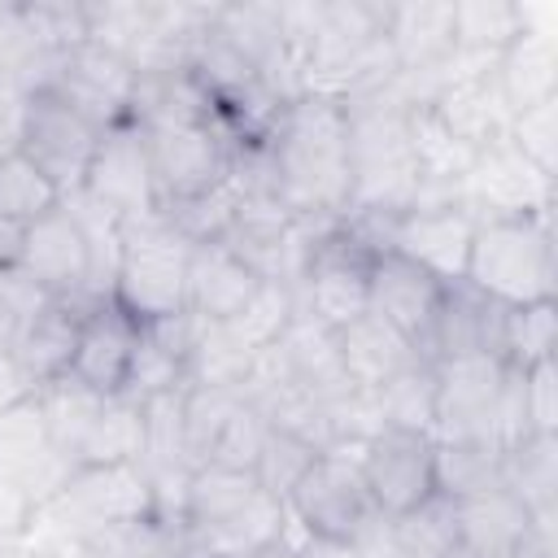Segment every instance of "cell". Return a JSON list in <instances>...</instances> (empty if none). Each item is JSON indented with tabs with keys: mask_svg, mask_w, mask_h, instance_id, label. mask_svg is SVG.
<instances>
[{
	"mask_svg": "<svg viewBox=\"0 0 558 558\" xmlns=\"http://www.w3.org/2000/svg\"><path fill=\"white\" fill-rule=\"evenodd\" d=\"M135 83H140V74H135V65L126 57H118V52L83 39L78 48H70L57 61V74H52V83L44 92L61 96L92 126L109 131V126H118V122L131 118V109H135Z\"/></svg>",
	"mask_w": 558,
	"mask_h": 558,
	"instance_id": "5bb4252c",
	"label": "cell"
},
{
	"mask_svg": "<svg viewBox=\"0 0 558 558\" xmlns=\"http://www.w3.org/2000/svg\"><path fill=\"white\" fill-rule=\"evenodd\" d=\"M70 471L74 466L57 453L35 392L0 414V480L17 484L35 506H44Z\"/></svg>",
	"mask_w": 558,
	"mask_h": 558,
	"instance_id": "ffe728a7",
	"label": "cell"
},
{
	"mask_svg": "<svg viewBox=\"0 0 558 558\" xmlns=\"http://www.w3.org/2000/svg\"><path fill=\"white\" fill-rule=\"evenodd\" d=\"M244 558H292V541H288V532H283L279 541L257 545V549H253V554H244Z\"/></svg>",
	"mask_w": 558,
	"mask_h": 558,
	"instance_id": "816d5d0a",
	"label": "cell"
},
{
	"mask_svg": "<svg viewBox=\"0 0 558 558\" xmlns=\"http://www.w3.org/2000/svg\"><path fill=\"white\" fill-rule=\"evenodd\" d=\"M157 514L153 506V480L140 462H113V466H74L61 488L39 506L35 514V541L39 545H74L96 532L140 523Z\"/></svg>",
	"mask_w": 558,
	"mask_h": 558,
	"instance_id": "277c9868",
	"label": "cell"
},
{
	"mask_svg": "<svg viewBox=\"0 0 558 558\" xmlns=\"http://www.w3.org/2000/svg\"><path fill=\"white\" fill-rule=\"evenodd\" d=\"M296 314H301L296 292H292L288 283H279V279H262L257 292L244 301V310H240L235 318H227V327H231L248 349L266 353V349L292 327Z\"/></svg>",
	"mask_w": 558,
	"mask_h": 558,
	"instance_id": "f35d334b",
	"label": "cell"
},
{
	"mask_svg": "<svg viewBox=\"0 0 558 558\" xmlns=\"http://www.w3.org/2000/svg\"><path fill=\"white\" fill-rule=\"evenodd\" d=\"M501 488L527 514H558V436L527 432L501 449Z\"/></svg>",
	"mask_w": 558,
	"mask_h": 558,
	"instance_id": "f546056e",
	"label": "cell"
},
{
	"mask_svg": "<svg viewBox=\"0 0 558 558\" xmlns=\"http://www.w3.org/2000/svg\"><path fill=\"white\" fill-rule=\"evenodd\" d=\"M78 192L122 222H144V218L161 214V196H157L153 161H148V140H144V126L135 118L100 131V144L92 153V166H87Z\"/></svg>",
	"mask_w": 558,
	"mask_h": 558,
	"instance_id": "8fae6325",
	"label": "cell"
},
{
	"mask_svg": "<svg viewBox=\"0 0 558 558\" xmlns=\"http://www.w3.org/2000/svg\"><path fill=\"white\" fill-rule=\"evenodd\" d=\"M493 83L510 118L558 100V35L545 26H523V35H514L493 61Z\"/></svg>",
	"mask_w": 558,
	"mask_h": 558,
	"instance_id": "cb8c5ba5",
	"label": "cell"
},
{
	"mask_svg": "<svg viewBox=\"0 0 558 558\" xmlns=\"http://www.w3.org/2000/svg\"><path fill=\"white\" fill-rule=\"evenodd\" d=\"M462 201L475 218H541L554 214V179L519 157L510 140H497L475 153L462 179Z\"/></svg>",
	"mask_w": 558,
	"mask_h": 558,
	"instance_id": "9a60e30c",
	"label": "cell"
},
{
	"mask_svg": "<svg viewBox=\"0 0 558 558\" xmlns=\"http://www.w3.org/2000/svg\"><path fill=\"white\" fill-rule=\"evenodd\" d=\"M48 292H39L22 270H9L0 275V357L13 353V340L22 331V318L44 301Z\"/></svg>",
	"mask_w": 558,
	"mask_h": 558,
	"instance_id": "f6af8a7d",
	"label": "cell"
},
{
	"mask_svg": "<svg viewBox=\"0 0 558 558\" xmlns=\"http://www.w3.org/2000/svg\"><path fill=\"white\" fill-rule=\"evenodd\" d=\"M161 218L187 240V244H214V240H227L231 231V218H235V187L231 179L205 196H192V201H174L161 209Z\"/></svg>",
	"mask_w": 558,
	"mask_h": 558,
	"instance_id": "60d3db41",
	"label": "cell"
},
{
	"mask_svg": "<svg viewBox=\"0 0 558 558\" xmlns=\"http://www.w3.org/2000/svg\"><path fill=\"white\" fill-rule=\"evenodd\" d=\"M70 558H192L179 523L148 514L140 523H122L70 545Z\"/></svg>",
	"mask_w": 558,
	"mask_h": 558,
	"instance_id": "836d02e7",
	"label": "cell"
},
{
	"mask_svg": "<svg viewBox=\"0 0 558 558\" xmlns=\"http://www.w3.org/2000/svg\"><path fill=\"white\" fill-rule=\"evenodd\" d=\"M183 536L192 558H244L288 532V510L253 471L196 466L183 488Z\"/></svg>",
	"mask_w": 558,
	"mask_h": 558,
	"instance_id": "7a4b0ae2",
	"label": "cell"
},
{
	"mask_svg": "<svg viewBox=\"0 0 558 558\" xmlns=\"http://www.w3.org/2000/svg\"><path fill=\"white\" fill-rule=\"evenodd\" d=\"M39 410H44V423H48V436H52V445H57V453L74 466V458H78V445H83V436H87V427H92V418H96V410H100V392H92V388H83L78 379H52V384H44L39 392Z\"/></svg>",
	"mask_w": 558,
	"mask_h": 558,
	"instance_id": "74e56055",
	"label": "cell"
},
{
	"mask_svg": "<svg viewBox=\"0 0 558 558\" xmlns=\"http://www.w3.org/2000/svg\"><path fill=\"white\" fill-rule=\"evenodd\" d=\"M379 410V427H405V432H427L436 423V366L423 357L392 375L384 388L371 392Z\"/></svg>",
	"mask_w": 558,
	"mask_h": 558,
	"instance_id": "8d00e7d4",
	"label": "cell"
},
{
	"mask_svg": "<svg viewBox=\"0 0 558 558\" xmlns=\"http://www.w3.org/2000/svg\"><path fill=\"white\" fill-rule=\"evenodd\" d=\"M497 323H501V305L497 301L480 296L462 279L449 283L445 301H440V314H436L427 362L466 357V353H497Z\"/></svg>",
	"mask_w": 558,
	"mask_h": 558,
	"instance_id": "f1b7e54d",
	"label": "cell"
},
{
	"mask_svg": "<svg viewBox=\"0 0 558 558\" xmlns=\"http://www.w3.org/2000/svg\"><path fill=\"white\" fill-rule=\"evenodd\" d=\"M427 105L436 109V118L466 144V148H488L497 140H506L510 113L497 96L493 70H458L449 65L436 83V92L427 96Z\"/></svg>",
	"mask_w": 558,
	"mask_h": 558,
	"instance_id": "603a6c76",
	"label": "cell"
},
{
	"mask_svg": "<svg viewBox=\"0 0 558 558\" xmlns=\"http://www.w3.org/2000/svg\"><path fill=\"white\" fill-rule=\"evenodd\" d=\"M144 126V122H140ZM148 140V161H153V183L161 196V209L174 201L205 196L231 179V161L240 140L222 126H144Z\"/></svg>",
	"mask_w": 558,
	"mask_h": 558,
	"instance_id": "ba28073f",
	"label": "cell"
},
{
	"mask_svg": "<svg viewBox=\"0 0 558 558\" xmlns=\"http://www.w3.org/2000/svg\"><path fill=\"white\" fill-rule=\"evenodd\" d=\"M17 270L48 296H100L87 231L65 201L26 227V248Z\"/></svg>",
	"mask_w": 558,
	"mask_h": 558,
	"instance_id": "e0dca14e",
	"label": "cell"
},
{
	"mask_svg": "<svg viewBox=\"0 0 558 558\" xmlns=\"http://www.w3.org/2000/svg\"><path fill=\"white\" fill-rule=\"evenodd\" d=\"M61 201H65L61 187H57L35 161H26L22 153L0 157V214H4V218L31 227L35 218L52 214Z\"/></svg>",
	"mask_w": 558,
	"mask_h": 558,
	"instance_id": "ab89813d",
	"label": "cell"
},
{
	"mask_svg": "<svg viewBox=\"0 0 558 558\" xmlns=\"http://www.w3.org/2000/svg\"><path fill=\"white\" fill-rule=\"evenodd\" d=\"M96 144H100V126H92L78 109H70L52 92H31L22 157L35 161L61 187V196H70V192L83 187V174L92 166Z\"/></svg>",
	"mask_w": 558,
	"mask_h": 558,
	"instance_id": "2e32d148",
	"label": "cell"
},
{
	"mask_svg": "<svg viewBox=\"0 0 558 558\" xmlns=\"http://www.w3.org/2000/svg\"><path fill=\"white\" fill-rule=\"evenodd\" d=\"M318 453H323V449H314L310 440L270 427L266 440H262V453H257V462H253V475H257V484H262L275 501H288V493L296 488V480L310 471V462H314Z\"/></svg>",
	"mask_w": 558,
	"mask_h": 558,
	"instance_id": "b9f144b4",
	"label": "cell"
},
{
	"mask_svg": "<svg viewBox=\"0 0 558 558\" xmlns=\"http://www.w3.org/2000/svg\"><path fill=\"white\" fill-rule=\"evenodd\" d=\"M432 436L405 432V427H379L357 445V471L371 493V506L388 519L414 510L436 493V466H432Z\"/></svg>",
	"mask_w": 558,
	"mask_h": 558,
	"instance_id": "7c38bea8",
	"label": "cell"
},
{
	"mask_svg": "<svg viewBox=\"0 0 558 558\" xmlns=\"http://www.w3.org/2000/svg\"><path fill=\"white\" fill-rule=\"evenodd\" d=\"M462 283L497 305L554 301L558 292V244L554 214L541 218H480L466 253Z\"/></svg>",
	"mask_w": 558,
	"mask_h": 558,
	"instance_id": "3957f363",
	"label": "cell"
},
{
	"mask_svg": "<svg viewBox=\"0 0 558 558\" xmlns=\"http://www.w3.org/2000/svg\"><path fill=\"white\" fill-rule=\"evenodd\" d=\"M96 296H44L26 318L22 331L13 340V362L17 371L31 379V388L39 392L52 379L70 375V357H74V340H78V323L87 314Z\"/></svg>",
	"mask_w": 558,
	"mask_h": 558,
	"instance_id": "44dd1931",
	"label": "cell"
},
{
	"mask_svg": "<svg viewBox=\"0 0 558 558\" xmlns=\"http://www.w3.org/2000/svg\"><path fill=\"white\" fill-rule=\"evenodd\" d=\"M262 275L235 257L222 240L214 244H192V262H187V314L209 318V323H227L244 310V301L257 292Z\"/></svg>",
	"mask_w": 558,
	"mask_h": 558,
	"instance_id": "d4e9b609",
	"label": "cell"
},
{
	"mask_svg": "<svg viewBox=\"0 0 558 558\" xmlns=\"http://www.w3.org/2000/svg\"><path fill=\"white\" fill-rule=\"evenodd\" d=\"M22 248H26V227L0 214V275L22 266Z\"/></svg>",
	"mask_w": 558,
	"mask_h": 558,
	"instance_id": "f907efd6",
	"label": "cell"
},
{
	"mask_svg": "<svg viewBox=\"0 0 558 558\" xmlns=\"http://www.w3.org/2000/svg\"><path fill=\"white\" fill-rule=\"evenodd\" d=\"M519 401H523L527 432L558 436V362L554 357L519 371Z\"/></svg>",
	"mask_w": 558,
	"mask_h": 558,
	"instance_id": "ee69618b",
	"label": "cell"
},
{
	"mask_svg": "<svg viewBox=\"0 0 558 558\" xmlns=\"http://www.w3.org/2000/svg\"><path fill=\"white\" fill-rule=\"evenodd\" d=\"M436 493L449 501L488 493L501 484V445L497 440H432Z\"/></svg>",
	"mask_w": 558,
	"mask_h": 558,
	"instance_id": "e575fe53",
	"label": "cell"
},
{
	"mask_svg": "<svg viewBox=\"0 0 558 558\" xmlns=\"http://www.w3.org/2000/svg\"><path fill=\"white\" fill-rule=\"evenodd\" d=\"M410 126V153H414V170L423 179V201H440V196H462V179L475 161V148H466L427 100H414L405 113Z\"/></svg>",
	"mask_w": 558,
	"mask_h": 558,
	"instance_id": "4316f807",
	"label": "cell"
},
{
	"mask_svg": "<svg viewBox=\"0 0 558 558\" xmlns=\"http://www.w3.org/2000/svg\"><path fill=\"white\" fill-rule=\"evenodd\" d=\"M26 113H31V92L17 78H0V157L22 153V135H26Z\"/></svg>",
	"mask_w": 558,
	"mask_h": 558,
	"instance_id": "7dc6e473",
	"label": "cell"
},
{
	"mask_svg": "<svg viewBox=\"0 0 558 558\" xmlns=\"http://www.w3.org/2000/svg\"><path fill=\"white\" fill-rule=\"evenodd\" d=\"M375 257H379V248L366 235H357L344 218L331 222L327 231H318V240L310 244L301 283H296L301 314L318 318L331 331L353 323L357 314H366Z\"/></svg>",
	"mask_w": 558,
	"mask_h": 558,
	"instance_id": "52a82bcc",
	"label": "cell"
},
{
	"mask_svg": "<svg viewBox=\"0 0 558 558\" xmlns=\"http://www.w3.org/2000/svg\"><path fill=\"white\" fill-rule=\"evenodd\" d=\"M35 388H31V379L17 371V362L13 357H0V414L4 410H13L17 401H26Z\"/></svg>",
	"mask_w": 558,
	"mask_h": 558,
	"instance_id": "681fc988",
	"label": "cell"
},
{
	"mask_svg": "<svg viewBox=\"0 0 558 558\" xmlns=\"http://www.w3.org/2000/svg\"><path fill=\"white\" fill-rule=\"evenodd\" d=\"M436 366V423L432 440H497V410L506 388V362L497 353L445 357Z\"/></svg>",
	"mask_w": 558,
	"mask_h": 558,
	"instance_id": "9c48e42d",
	"label": "cell"
},
{
	"mask_svg": "<svg viewBox=\"0 0 558 558\" xmlns=\"http://www.w3.org/2000/svg\"><path fill=\"white\" fill-rule=\"evenodd\" d=\"M527 13L519 0H453V61L458 70H493L514 35H523Z\"/></svg>",
	"mask_w": 558,
	"mask_h": 558,
	"instance_id": "83f0119b",
	"label": "cell"
},
{
	"mask_svg": "<svg viewBox=\"0 0 558 558\" xmlns=\"http://www.w3.org/2000/svg\"><path fill=\"white\" fill-rule=\"evenodd\" d=\"M558 344V301H532V305H501L497 323V357L514 371H527L545 357H554Z\"/></svg>",
	"mask_w": 558,
	"mask_h": 558,
	"instance_id": "d590c367",
	"label": "cell"
},
{
	"mask_svg": "<svg viewBox=\"0 0 558 558\" xmlns=\"http://www.w3.org/2000/svg\"><path fill=\"white\" fill-rule=\"evenodd\" d=\"M35 514H39V506L17 484L0 480V549L39 545L35 541Z\"/></svg>",
	"mask_w": 558,
	"mask_h": 558,
	"instance_id": "bcb514c9",
	"label": "cell"
},
{
	"mask_svg": "<svg viewBox=\"0 0 558 558\" xmlns=\"http://www.w3.org/2000/svg\"><path fill=\"white\" fill-rule=\"evenodd\" d=\"M275 196L296 218L340 222L349 214L353 161H349V109L336 96H296L283 105L266 135Z\"/></svg>",
	"mask_w": 558,
	"mask_h": 558,
	"instance_id": "6da1fadb",
	"label": "cell"
},
{
	"mask_svg": "<svg viewBox=\"0 0 558 558\" xmlns=\"http://www.w3.org/2000/svg\"><path fill=\"white\" fill-rule=\"evenodd\" d=\"M140 318L126 314L113 296H96L78 323V340H74V357H70V379H78L83 388L100 392V397H118L126 392V375L140 349Z\"/></svg>",
	"mask_w": 558,
	"mask_h": 558,
	"instance_id": "ac0fdd59",
	"label": "cell"
},
{
	"mask_svg": "<svg viewBox=\"0 0 558 558\" xmlns=\"http://www.w3.org/2000/svg\"><path fill=\"white\" fill-rule=\"evenodd\" d=\"M453 506H458V532H462V545L471 558H510L532 523V514L501 484L488 493L462 497Z\"/></svg>",
	"mask_w": 558,
	"mask_h": 558,
	"instance_id": "4dcf8cb0",
	"label": "cell"
},
{
	"mask_svg": "<svg viewBox=\"0 0 558 558\" xmlns=\"http://www.w3.org/2000/svg\"><path fill=\"white\" fill-rule=\"evenodd\" d=\"M445 288L436 275H427L423 266H414L401 253H379L375 270H371V314H379L384 323H392L423 357L432 349V331H436V314L445 301Z\"/></svg>",
	"mask_w": 558,
	"mask_h": 558,
	"instance_id": "d6986e66",
	"label": "cell"
},
{
	"mask_svg": "<svg viewBox=\"0 0 558 558\" xmlns=\"http://www.w3.org/2000/svg\"><path fill=\"white\" fill-rule=\"evenodd\" d=\"M262 366H270L275 375H283V379L318 392L323 401H340L344 392H353V384L344 375V362H340L336 331L323 327L310 314H296L292 318V327L262 353Z\"/></svg>",
	"mask_w": 558,
	"mask_h": 558,
	"instance_id": "7402d4cb",
	"label": "cell"
},
{
	"mask_svg": "<svg viewBox=\"0 0 558 558\" xmlns=\"http://www.w3.org/2000/svg\"><path fill=\"white\" fill-rule=\"evenodd\" d=\"M384 44L405 92L427 100L453 61V0H388Z\"/></svg>",
	"mask_w": 558,
	"mask_h": 558,
	"instance_id": "4fadbf2b",
	"label": "cell"
},
{
	"mask_svg": "<svg viewBox=\"0 0 558 558\" xmlns=\"http://www.w3.org/2000/svg\"><path fill=\"white\" fill-rule=\"evenodd\" d=\"M0 78H4V70H0Z\"/></svg>",
	"mask_w": 558,
	"mask_h": 558,
	"instance_id": "f5cc1de1",
	"label": "cell"
},
{
	"mask_svg": "<svg viewBox=\"0 0 558 558\" xmlns=\"http://www.w3.org/2000/svg\"><path fill=\"white\" fill-rule=\"evenodd\" d=\"M506 140L519 157H527L541 174L554 179L558 174V100H545V105L514 113L506 126Z\"/></svg>",
	"mask_w": 558,
	"mask_h": 558,
	"instance_id": "7bdbcfd3",
	"label": "cell"
},
{
	"mask_svg": "<svg viewBox=\"0 0 558 558\" xmlns=\"http://www.w3.org/2000/svg\"><path fill=\"white\" fill-rule=\"evenodd\" d=\"M144 458V405L126 392L105 397L74 466H113V462H140Z\"/></svg>",
	"mask_w": 558,
	"mask_h": 558,
	"instance_id": "d6a6232c",
	"label": "cell"
},
{
	"mask_svg": "<svg viewBox=\"0 0 558 558\" xmlns=\"http://www.w3.org/2000/svg\"><path fill=\"white\" fill-rule=\"evenodd\" d=\"M336 344H340V362H344V375L353 388L362 392H375L384 388L392 375H401L405 366L423 362V353L392 327L384 323L379 314H357L353 323L336 327Z\"/></svg>",
	"mask_w": 558,
	"mask_h": 558,
	"instance_id": "484cf974",
	"label": "cell"
},
{
	"mask_svg": "<svg viewBox=\"0 0 558 558\" xmlns=\"http://www.w3.org/2000/svg\"><path fill=\"white\" fill-rule=\"evenodd\" d=\"M288 541H292V558H362L349 541L340 536H318V532H301L288 523Z\"/></svg>",
	"mask_w": 558,
	"mask_h": 558,
	"instance_id": "c3c4849f",
	"label": "cell"
},
{
	"mask_svg": "<svg viewBox=\"0 0 558 558\" xmlns=\"http://www.w3.org/2000/svg\"><path fill=\"white\" fill-rule=\"evenodd\" d=\"M257 349H248L227 323L196 318V336L187 349V384L196 388H248L257 371Z\"/></svg>",
	"mask_w": 558,
	"mask_h": 558,
	"instance_id": "1f68e13d",
	"label": "cell"
},
{
	"mask_svg": "<svg viewBox=\"0 0 558 558\" xmlns=\"http://www.w3.org/2000/svg\"><path fill=\"white\" fill-rule=\"evenodd\" d=\"M357 235H366L379 253H401L440 283H458L466 270L471 235H475V209L462 196H440V201H418L414 209L397 218H344Z\"/></svg>",
	"mask_w": 558,
	"mask_h": 558,
	"instance_id": "8992f818",
	"label": "cell"
},
{
	"mask_svg": "<svg viewBox=\"0 0 558 558\" xmlns=\"http://www.w3.org/2000/svg\"><path fill=\"white\" fill-rule=\"evenodd\" d=\"M187 262L192 244L157 214L122 227V253L109 296L140 323L187 310Z\"/></svg>",
	"mask_w": 558,
	"mask_h": 558,
	"instance_id": "5b68a950",
	"label": "cell"
},
{
	"mask_svg": "<svg viewBox=\"0 0 558 558\" xmlns=\"http://www.w3.org/2000/svg\"><path fill=\"white\" fill-rule=\"evenodd\" d=\"M353 453L357 449H327L310 462V471L296 480V488L283 501L292 527L349 541L371 514H379L371 506V493L362 484V471H357Z\"/></svg>",
	"mask_w": 558,
	"mask_h": 558,
	"instance_id": "30bf717a",
	"label": "cell"
}]
</instances>
